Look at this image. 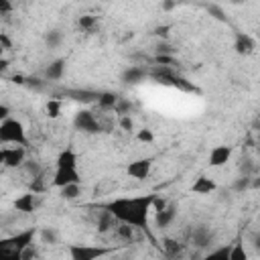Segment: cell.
I'll return each instance as SVG.
<instances>
[{
    "mask_svg": "<svg viewBox=\"0 0 260 260\" xmlns=\"http://www.w3.org/2000/svg\"><path fill=\"white\" fill-rule=\"evenodd\" d=\"M154 207V195H134V197H118L104 205L116 221L128 223L136 230L148 228V215Z\"/></svg>",
    "mask_w": 260,
    "mask_h": 260,
    "instance_id": "cell-1",
    "label": "cell"
},
{
    "mask_svg": "<svg viewBox=\"0 0 260 260\" xmlns=\"http://www.w3.org/2000/svg\"><path fill=\"white\" fill-rule=\"evenodd\" d=\"M37 234H39L37 228H26V230H22V232H16V234L10 236V238H4V240L0 242V254L6 256V258L20 260L22 252H24L28 246H32Z\"/></svg>",
    "mask_w": 260,
    "mask_h": 260,
    "instance_id": "cell-2",
    "label": "cell"
},
{
    "mask_svg": "<svg viewBox=\"0 0 260 260\" xmlns=\"http://www.w3.org/2000/svg\"><path fill=\"white\" fill-rule=\"evenodd\" d=\"M0 142L4 144H26V130L20 120L6 118L0 122Z\"/></svg>",
    "mask_w": 260,
    "mask_h": 260,
    "instance_id": "cell-3",
    "label": "cell"
},
{
    "mask_svg": "<svg viewBox=\"0 0 260 260\" xmlns=\"http://www.w3.org/2000/svg\"><path fill=\"white\" fill-rule=\"evenodd\" d=\"M73 126L79 132H85V134L102 132V124H100V120L95 118V114L91 110H77L75 116H73Z\"/></svg>",
    "mask_w": 260,
    "mask_h": 260,
    "instance_id": "cell-4",
    "label": "cell"
},
{
    "mask_svg": "<svg viewBox=\"0 0 260 260\" xmlns=\"http://www.w3.org/2000/svg\"><path fill=\"white\" fill-rule=\"evenodd\" d=\"M26 150H24V144H14V146H4L0 150V160L6 169H16V167H22L26 160Z\"/></svg>",
    "mask_w": 260,
    "mask_h": 260,
    "instance_id": "cell-5",
    "label": "cell"
},
{
    "mask_svg": "<svg viewBox=\"0 0 260 260\" xmlns=\"http://www.w3.org/2000/svg\"><path fill=\"white\" fill-rule=\"evenodd\" d=\"M110 254L108 248L102 246H85V244H71L69 246V256L73 260H95L100 256Z\"/></svg>",
    "mask_w": 260,
    "mask_h": 260,
    "instance_id": "cell-6",
    "label": "cell"
},
{
    "mask_svg": "<svg viewBox=\"0 0 260 260\" xmlns=\"http://www.w3.org/2000/svg\"><path fill=\"white\" fill-rule=\"evenodd\" d=\"M148 77L154 79L156 83H165V85H173L175 81V71L171 65H160V63H154L150 69H148Z\"/></svg>",
    "mask_w": 260,
    "mask_h": 260,
    "instance_id": "cell-7",
    "label": "cell"
},
{
    "mask_svg": "<svg viewBox=\"0 0 260 260\" xmlns=\"http://www.w3.org/2000/svg\"><path fill=\"white\" fill-rule=\"evenodd\" d=\"M81 181V175L77 169H55V175H53V181L51 185L61 189L65 185H71V183H79Z\"/></svg>",
    "mask_w": 260,
    "mask_h": 260,
    "instance_id": "cell-8",
    "label": "cell"
},
{
    "mask_svg": "<svg viewBox=\"0 0 260 260\" xmlns=\"http://www.w3.org/2000/svg\"><path fill=\"white\" fill-rule=\"evenodd\" d=\"M150 169H152V160H150V158H136V160H132V162L126 167V173H128L132 179L142 181V179H146V177L150 175Z\"/></svg>",
    "mask_w": 260,
    "mask_h": 260,
    "instance_id": "cell-9",
    "label": "cell"
},
{
    "mask_svg": "<svg viewBox=\"0 0 260 260\" xmlns=\"http://www.w3.org/2000/svg\"><path fill=\"white\" fill-rule=\"evenodd\" d=\"M254 49H256V43H254V39L248 32H236L234 35V51L238 55H244V57L252 55Z\"/></svg>",
    "mask_w": 260,
    "mask_h": 260,
    "instance_id": "cell-10",
    "label": "cell"
},
{
    "mask_svg": "<svg viewBox=\"0 0 260 260\" xmlns=\"http://www.w3.org/2000/svg\"><path fill=\"white\" fill-rule=\"evenodd\" d=\"M144 77H148V69H146V67H140V65H130V67H126V69L122 71V75H120V79H122L124 83H130V85L140 83Z\"/></svg>",
    "mask_w": 260,
    "mask_h": 260,
    "instance_id": "cell-11",
    "label": "cell"
},
{
    "mask_svg": "<svg viewBox=\"0 0 260 260\" xmlns=\"http://www.w3.org/2000/svg\"><path fill=\"white\" fill-rule=\"evenodd\" d=\"M63 95H67L69 100L73 102H79V104H98V98H100V91H91V89H65Z\"/></svg>",
    "mask_w": 260,
    "mask_h": 260,
    "instance_id": "cell-12",
    "label": "cell"
},
{
    "mask_svg": "<svg viewBox=\"0 0 260 260\" xmlns=\"http://www.w3.org/2000/svg\"><path fill=\"white\" fill-rule=\"evenodd\" d=\"M230 158H232V146H225V144L213 146L209 152V165L211 167H223V165H228Z\"/></svg>",
    "mask_w": 260,
    "mask_h": 260,
    "instance_id": "cell-13",
    "label": "cell"
},
{
    "mask_svg": "<svg viewBox=\"0 0 260 260\" xmlns=\"http://www.w3.org/2000/svg\"><path fill=\"white\" fill-rule=\"evenodd\" d=\"M191 242H193V246H197V248H207V246H211V242H213V232H211L207 225H197V228L193 230V234H191Z\"/></svg>",
    "mask_w": 260,
    "mask_h": 260,
    "instance_id": "cell-14",
    "label": "cell"
},
{
    "mask_svg": "<svg viewBox=\"0 0 260 260\" xmlns=\"http://www.w3.org/2000/svg\"><path fill=\"white\" fill-rule=\"evenodd\" d=\"M14 209L16 211H20V213H32L35 211V207H37V195H35V191H30V193H22V195H18L16 199H14Z\"/></svg>",
    "mask_w": 260,
    "mask_h": 260,
    "instance_id": "cell-15",
    "label": "cell"
},
{
    "mask_svg": "<svg viewBox=\"0 0 260 260\" xmlns=\"http://www.w3.org/2000/svg\"><path fill=\"white\" fill-rule=\"evenodd\" d=\"M55 169H77V152L73 148H65L57 154Z\"/></svg>",
    "mask_w": 260,
    "mask_h": 260,
    "instance_id": "cell-16",
    "label": "cell"
},
{
    "mask_svg": "<svg viewBox=\"0 0 260 260\" xmlns=\"http://www.w3.org/2000/svg\"><path fill=\"white\" fill-rule=\"evenodd\" d=\"M217 187H215V183L209 179V177H205V175H201V177H197L195 179V183L191 185V191L193 193H197V195H207V193H213Z\"/></svg>",
    "mask_w": 260,
    "mask_h": 260,
    "instance_id": "cell-17",
    "label": "cell"
},
{
    "mask_svg": "<svg viewBox=\"0 0 260 260\" xmlns=\"http://www.w3.org/2000/svg\"><path fill=\"white\" fill-rule=\"evenodd\" d=\"M156 215H154V221H156V228H169L171 225V221L175 219V207L173 205H165L162 209H156L154 211Z\"/></svg>",
    "mask_w": 260,
    "mask_h": 260,
    "instance_id": "cell-18",
    "label": "cell"
},
{
    "mask_svg": "<svg viewBox=\"0 0 260 260\" xmlns=\"http://www.w3.org/2000/svg\"><path fill=\"white\" fill-rule=\"evenodd\" d=\"M63 73H65V59H55L45 69V77L51 81H59L63 77Z\"/></svg>",
    "mask_w": 260,
    "mask_h": 260,
    "instance_id": "cell-19",
    "label": "cell"
},
{
    "mask_svg": "<svg viewBox=\"0 0 260 260\" xmlns=\"http://www.w3.org/2000/svg\"><path fill=\"white\" fill-rule=\"evenodd\" d=\"M118 102H120L118 93H114V91H100L98 106H100L102 110H114V108L118 106Z\"/></svg>",
    "mask_w": 260,
    "mask_h": 260,
    "instance_id": "cell-20",
    "label": "cell"
},
{
    "mask_svg": "<svg viewBox=\"0 0 260 260\" xmlns=\"http://www.w3.org/2000/svg\"><path fill=\"white\" fill-rule=\"evenodd\" d=\"M59 195H61V199H65V201H75V199L81 195V187H79V183L65 185V187L59 189Z\"/></svg>",
    "mask_w": 260,
    "mask_h": 260,
    "instance_id": "cell-21",
    "label": "cell"
},
{
    "mask_svg": "<svg viewBox=\"0 0 260 260\" xmlns=\"http://www.w3.org/2000/svg\"><path fill=\"white\" fill-rule=\"evenodd\" d=\"M173 87H177V89H181V91H185V93H197V91H199L195 83H191L189 79H185V77H181V75L175 77Z\"/></svg>",
    "mask_w": 260,
    "mask_h": 260,
    "instance_id": "cell-22",
    "label": "cell"
},
{
    "mask_svg": "<svg viewBox=\"0 0 260 260\" xmlns=\"http://www.w3.org/2000/svg\"><path fill=\"white\" fill-rule=\"evenodd\" d=\"M95 26H98V18H95V16H91V14H83V16H79V28H81V30L91 32Z\"/></svg>",
    "mask_w": 260,
    "mask_h": 260,
    "instance_id": "cell-23",
    "label": "cell"
},
{
    "mask_svg": "<svg viewBox=\"0 0 260 260\" xmlns=\"http://www.w3.org/2000/svg\"><path fill=\"white\" fill-rule=\"evenodd\" d=\"M116 234H118L124 242H132V240H134V228L128 225V223H122V221H120V225L116 228Z\"/></svg>",
    "mask_w": 260,
    "mask_h": 260,
    "instance_id": "cell-24",
    "label": "cell"
},
{
    "mask_svg": "<svg viewBox=\"0 0 260 260\" xmlns=\"http://www.w3.org/2000/svg\"><path fill=\"white\" fill-rule=\"evenodd\" d=\"M162 248L167 250L169 256H175V254L181 252V244H179L177 240H173V238H165V240H162Z\"/></svg>",
    "mask_w": 260,
    "mask_h": 260,
    "instance_id": "cell-25",
    "label": "cell"
},
{
    "mask_svg": "<svg viewBox=\"0 0 260 260\" xmlns=\"http://www.w3.org/2000/svg\"><path fill=\"white\" fill-rule=\"evenodd\" d=\"M61 39H63V35H61V30H57V28H53V30H49V32L45 35V41H47V45H49L51 49H55V47L61 43Z\"/></svg>",
    "mask_w": 260,
    "mask_h": 260,
    "instance_id": "cell-26",
    "label": "cell"
},
{
    "mask_svg": "<svg viewBox=\"0 0 260 260\" xmlns=\"http://www.w3.org/2000/svg\"><path fill=\"white\" fill-rule=\"evenodd\" d=\"M61 114V102L55 98V100H49L47 102V116L49 118H59Z\"/></svg>",
    "mask_w": 260,
    "mask_h": 260,
    "instance_id": "cell-27",
    "label": "cell"
},
{
    "mask_svg": "<svg viewBox=\"0 0 260 260\" xmlns=\"http://www.w3.org/2000/svg\"><path fill=\"white\" fill-rule=\"evenodd\" d=\"M230 252H232V248H228V246H223V248H219V250H211V252L207 254V258H209V260H217V258H223V260H230Z\"/></svg>",
    "mask_w": 260,
    "mask_h": 260,
    "instance_id": "cell-28",
    "label": "cell"
},
{
    "mask_svg": "<svg viewBox=\"0 0 260 260\" xmlns=\"http://www.w3.org/2000/svg\"><path fill=\"white\" fill-rule=\"evenodd\" d=\"M41 240L45 244H55L57 242V232L53 228H45V230H41Z\"/></svg>",
    "mask_w": 260,
    "mask_h": 260,
    "instance_id": "cell-29",
    "label": "cell"
},
{
    "mask_svg": "<svg viewBox=\"0 0 260 260\" xmlns=\"http://www.w3.org/2000/svg\"><path fill=\"white\" fill-rule=\"evenodd\" d=\"M136 138H138L140 142H152V140H154V134H152V130L142 128V130L136 132Z\"/></svg>",
    "mask_w": 260,
    "mask_h": 260,
    "instance_id": "cell-30",
    "label": "cell"
},
{
    "mask_svg": "<svg viewBox=\"0 0 260 260\" xmlns=\"http://www.w3.org/2000/svg\"><path fill=\"white\" fill-rule=\"evenodd\" d=\"M230 260H246V252H244V248H242L240 244H236V246L232 248V252H230Z\"/></svg>",
    "mask_w": 260,
    "mask_h": 260,
    "instance_id": "cell-31",
    "label": "cell"
},
{
    "mask_svg": "<svg viewBox=\"0 0 260 260\" xmlns=\"http://www.w3.org/2000/svg\"><path fill=\"white\" fill-rule=\"evenodd\" d=\"M173 47L169 45V43H158L156 45V55H173Z\"/></svg>",
    "mask_w": 260,
    "mask_h": 260,
    "instance_id": "cell-32",
    "label": "cell"
},
{
    "mask_svg": "<svg viewBox=\"0 0 260 260\" xmlns=\"http://www.w3.org/2000/svg\"><path fill=\"white\" fill-rule=\"evenodd\" d=\"M120 126H122L126 132H130V130L134 128V122H132V118H130L128 114H124V116H120Z\"/></svg>",
    "mask_w": 260,
    "mask_h": 260,
    "instance_id": "cell-33",
    "label": "cell"
},
{
    "mask_svg": "<svg viewBox=\"0 0 260 260\" xmlns=\"http://www.w3.org/2000/svg\"><path fill=\"white\" fill-rule=\"evenodd\" d=\"M154 63H160V65H175V59L171 57V55H156L154 57Z\"/></svg>",
    "mask_w": 260,
    "mask_h": 260,
    "instance_id": "cell-34",
    "label": "cell"
},
{
    "mask_svg": "<svg viewBox=\"0 0 260 260\" xmlns=\"http://www.w3.org/2000/svg\"><path fill=\"white\" fill-rule=\"evenodd\" d=\"M250 183H252V181H250V177H240V179L236 181V185H234V189H236V191H242V189H248V187H250Z\"/></svg>",
    "mask_w": 260,
    "mask_h": 260,
    "instance_id": "cell-35",
    "label": "cell"
},
{
    "mask_svg": "<svg viewBox=\"0 0 260 260\" xmlns=\"http://www.w3.org/2000/svg\"><path fill=\"white\" fill-rule=\"evenodd\" d=\"M169 30H171V26H169V24H165V26H156V28H154V32H156L158 37H162V39H167V37H169Z\"/></svg>",
    "mask_w": 260,
    "mask_h": 260,
    "instance_id": "cell-36",
    "label": "cell"
},
{
    "mask_svg": "<svg viewBox=\"0 0 260 260\" xmlns=\"http://www.w3.org/2000/svg\"><path fill=\"white\" fill-rule=\"evenodd\" d=\"M12 10V2L10 0H0V12L2 14H8Z\"/></svg>",
    "mask_w": 260,
    "mask_h": 260,
    "instance_id": "cell-37",
    "label": "cell"
},
{
    "mask_svg": "<svg viewBox=\"0 0 260 260\" xmlns=\"http://www.w3.org/2000/svg\"><path fill=\"white\" fill-rule=\"evenodd\" d=\"M26 83H28L30 87H35V89H43V81H41L39 77H30V79H26Z\"/></svg>",
    "mask_w": 260,
    "mask_h": 260,
    "instance_id": "cell-38",
    "label": "cell"
},
{
    "mask_svg": "<svg viewBox=\"0 0 260 260\" xmlns=\"http://www.w3.org/2000/svg\"><path fill=\"white\" fill-rule=\"evenodd\" d=\"M207 10H209V12H213L217 20H225V18H223V12H221V10L217 8V6H207Z\"/></svg>",
    "mask_w": 260,
    "mask_h": 260,
    "instance_id": "cell-39",
    "label": "cell"
},
{
    "mask_svg": "<svg viewBox=\"0 0 260 260\" xmlns=\"http://www.w3.org/2000/svg\"><path fill=\"white\" fill-rule=\"evenodd\" d=\"M0 43H2V49H4V51H8V49L12 47V43H10V39H8V37H6L4 32L0 35Z\"/></svg>",
    "mask_w": 260,
    "mask_h": 260,
    "instance_id": "cell-40",
    "label": "cell"
},
{
    "mask_svg": "<svg viewBox=\"0 0 260 260\" xmlns=\"http://www.w3.org/2000/svg\"><path fill=\"white\" fill-rule=\"evenodd\" d=\"M6 118H10V108L6 104H2L0 106V120H6Z\"/></svg>",
    "mask_w": 260,
    "mask_h": 260,
    "instance_id": "cell-41",
    "label": "cell"
},
{
    "mask_svg": "<svg viewBox=\"0 0 260 260\" xmlns=\"http://www.w3.org/2000/svg\"><path fill=\"white\" fill-rule=\"evenodd\" d=\"M252 246H254V250L260 254V234H256V236H254V240H252Z\"/></svg>",
    "mask_w": 260,
    "mask_h": 260,
    "instance_id": "cell-42",
    "label": "cell"
},
{
    "mask_svg": "<svg viewBox=\"0 0 260 260\" xmlns=\"http://www.w3.org/2000/svg\"><path fill=\"white\" fill-rule=\"evenodd\" d=\"M175 4H177V0H165L162 2V10H171Z\"/></svg>",
    "mask_w": 260,
    "mask_h": 260,
    "instance_id": "cell-43",
    "label": "cell"
},
{
    "mask_svg": "<svg viewBox=\"0 0 260 260\" xmlns=\"http://www.w3.org/2000/svg\"><path fill=\"white\" fill-rule=\"evenodd\" d=\"M6 67H8V61H6V59H2V61H0V69H2V71H6Z\"/></svg>",
    "mask_w": 260,
    "mask_h": 260,
    "instance_id": "cell-44",
    "label": "cell"
},
{
    "mask_svg": "<svg viewBox=\"0 0 260 260\" xmlns=\"http://www.w3.org/2000/svg\"><path fill=\"white\" fill-rule=\"evenodd\" d=\"M230 2H232V4H236V6H238V4H244V2H246V0H230Z\"/></svg>",
    "mask_w": 260,
    "mask_h": 260,
    "instance_id": "cell-45",
    "label": "cell"
},
{
    "mask_svg": "<svg viewBox=\"0 0 260 260\" xmlns=\"http://www.w3.org/2000/svg\"><path fill=\"white\" fill-rule=\"evenodd\" d=\"M258 132H260V122H258Z\"/></svg>",
    "mask_w": 260,
    "mask_h": 260,
    "instance_id": "cell-46",
    "label": "cell"
}]
</instances>
